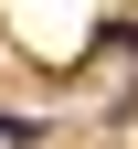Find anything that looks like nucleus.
Listing matches in <instances>:
<instances>
[{"mask_svg":"<svg viewBox=\"0 0 138 149\" xmlns=\"http://www.w3.org/2000/svg\"><path fill=\"white\" fill-rule=\"evenodd\" d=\"M43 139V117H11V107H0V149H32Z\"/></svg>","mask_w":138,"mask_h":149,"instance_id":"f257e3e1","label":"nucleus"}]
</instances>
